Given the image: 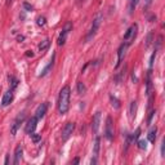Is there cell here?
Instances as JSON below:
<instances>
[{
	"label": "cell",
	"mask_w": 165,
	"mask_h": 165,
	"mask_svg": "<svg viewBox=\"0 0 165 165\" xmlns=\"http://www.w3.org/2000/svg\"><path fill=\"white\" fill-rule=\"evenodd\" d=\"M70 96H71L70 87L68 85H64L61 89L60 96H58V112L61 115H64L70 109Z\"/></svg>",
	"instance_id": "obj_1"
},
{
	"label": "cell",
	"mask_w": 165,
	"mask_h": 165,
	"mask_svg": "<svg viewBox=\"0 0 165 165\" xmlns=\"http://www.w3.org/2000/svg\"><path fill=\"white\" fill-rule=\"evenodd\" d=\"M137 30H138V26L137 25H132L130 27L126 30V32L124 34V43L126 45H130L134 41L135 36H137Z\"/></svg>",
	"instance_id": "obj_2"
},
{
	"label": "cell",
	"mask_w": 165,
	"mask_h": 165,
	"mask_svg": "<svg viewBox=\"0 0 165 165\" xmlns=\"http://www.w3.org/2000/svg\"><path fill=\"white\" fill-rule=\"evenodd\" d=\"M74 129H75V124L74 123H66V125H64L63 129H62V141L66 142L71 135H72Z\"/></svg>",
	"instance_id": "obj_3"
},
{
	"label": "cell",
	"mask_w": 165,
	"mask_h": 165,
	"mask_svg": "<svg viewBox=\"0 0 165 165\" xmlns=\"http://www.w3.org/2000/svg\"><path fill=\"white\" fill-rule=\"evenodd\" d=\"M105 134H106V138L109 141L113 139V124H112V119L110 116H107V119H106V130H105Z\"/></svg>",
	"instance_id": "obj_4"
},
{
	"label": "cell",
	"mask_w": 165,
	"mask_h": 165,
	"mask_svg": "<svg viewBox=\"0 0 165 165\" xmlns=\"http://www.w3.org/2000/svg\"><path fill=\"white\" fill-rule=\"evenodd\" d=\"M71 27H72V25L71 23H67L66 26H64V28L62 30L61 35H60V38H58V45H63L64 43H66V39H67V35L71 30Z\"/></svg>",
	"instance_id": "obj_5"
},
{
	"label": "cell",
	"mask_w": 165,
	"mask_h": 165,
	"mask_svg": "<svg viewBox=\"0 0 165 165\" xmlns=\"http://www.w3.org/2000/svg\"><path fill=\"white\" fill-rule=\"evenodd\" d=\"M36 124H38V119L36 118H31L30 120L27 121V124H26V128H25V130L27 134H32L35 132V129H36Z\"/></svg>",
	"instance_id": "obj_6"
},
{
	"label": "cell",
	"mask_w": 165,
	"mask_h": 165,
	"mask_svg": "<svg viewBox=\"0 0 165 165\" xmlns=\"http://www.w3.org/2000/svg\"><path fill=\"white\" fill-rule=\"evenodd\" d=\"M101 21H102V14H98V16L94 18V21H93V25H92V30H90V34L88 35V39H90L93 35H94L98 30L99 25H101Z\"/></svg>",
	"instance_id": "obj_7"
},
{
	"label": "cell",
	"mask_w": 165,
	"mask_h": 165,
	"mask_svg": "<svg viewBox=\"0 0 165 165\" xmlns=\"http://www.w3.org/2000/svg\"><path fill=\"white\" fill-rule=\"evenodd\" d=\"M47 109H48V105L47 103H41L38 106V109L36 111H35V118H36L38 120L39 119H43L45 116V113H47Z\"/></svg>",
	"instance_id": "obj_8"
},
{
	"label": "cell",
	"mask_w": 165,
	"mask_h": 165,
	"mask_svg": "<svg viewBox=\"0 0 165 165\" xmlns=\"http://www.w3.org/2000/svg\"><path fill=\"white\" fill-rule=\"evenodd\" d=\"M126 48H128V45L125 44V43H123V44L120 45V48H119V51H118V62H116V66H115L116 68L120 66V63L123 62V58H124V56H125Z\"/></svg>",
	"instance_id": "obj_9"
},
{
	"label": "cell",
	"mask_w": 165,
	"mask_h": 165,
	"mask_svg": "<svg viewBox=\"0 0 165 165\" xmlns=\"http://www.w3.org/2000/svg\"><path fill=\"white\" fill-rule=\"evenodd\" d=\"M99 124H101V112H97L93 118V121H92V130L97 133L98 129H99Z\"/></svg>",
	"instance_id": "obj_10"
},
{
	"label": "cell",
	"mask_w": 165,
	"mask_h": 165,
	"mask_svg": "<svg viewBox=\"0 0 165 165\" xmlns=\"http://www.w3.org/2000/svg\"><path fill=\"white\" fill-rule=\"evenodd\" d=\"M12 101H13V92H12V89H10V90H8V92L4 93L3 99H2V105H3L4 107H6V106L10 105Z\"/></svg>",
	"instance_id": "obj_11"
},
{
	"label": "cell",
	"mask_w": 165,
	"mask_h": 165,
	"mask_svg": "<svg viewBox=\"0 0 165 165\" xmlns=\"http://www.w3.org/2000/svg\"><path fill=\"white\" fill-rule=\"evenodd\" d=\"M22 154H23V150L18 145L16 147V151H14V161H13L14 165H18L21 163V160H22Z\"/></svg>",
	"instance_id": "obj_12"
},
{
	"label": "cell",
	"mask_w": 165,
	"mask_h": 165,
	"mask_svg": "<svg viewBox=\"0 0 165 165\" xmlns=\"http://www.w3.org/2000/svg\"><path fill=\"white\" fill-rule=\"evenodd\" d=\"M22 120H23V115H21V116H18L16 120H14V123L12 124L10 132H12L13 135H16V133H17V130H18V128H19V124L22 123Z\"/></svg>",
	"instance_id": "obj_13"
},
{
	"label": "cell",
	"mask_w": 165,
	"mask_h": 165,
	"mask_svg": "<svg viewBox=\"0 0 165 165\" xmlns=\"http://www.w3.org/2000/svg\"><path fill=\"white\" fill-rule=\"evenodd\" d=\"M99 147H101V138H99V137H96V141H94V147H93V156H94V157H97V156H98Z\"/></svg>",
	"instance_id": "obj_14"
},
{
	"label": "cell",
	"mask_w": 165,
	"mask_h": 165,
	"mask_svg": "<svg viewBox=\"0 0 165 165\" xmlns=\"http://www.w3.org/2000/svg\"><path fill=\"white\" fill-rule=\"evenodd\" d=\"M156 133H157V128L155 126V128H152L151 130L148 132V135H147V139L150 141V142H155V139H156Z\"/></svg>",
	"instance_id": "obj_15"
},
{
	"label": "cell",
	"mask_w": 165,
	"mask_h": 165,
	"mask_svg": "<svg viewBox=\"0 0 165 165\" xmlns=\"http://www.w3.org/2000/svg\"><path fill=\"white\" fill-rule=\"evenodd\" d=\"M49 44H51V41H49L48 39H45L44 41H41L40 44H39V51L40 52H45L47 49L49 48Z\"/></svg>",
	"instance_id": "obj_16"
},
{
	"label": "cell",
	"mask_w": 165,
	"mask_h": 165,
	"mask_svg": "<svg viewBox=\"0 0 165 165\" xmlns=\"http://www.w3.org/2000/svg\"><path fill=\"white\" fill-rule=\"evenodd\" d=\"M9 85H10V89H16L18 87V79H16L14 76H9Z\"/></svg>",
	"instance_id": "obj_17"
},
{
	"label": "cell",
	"mask_w": 165,
	"mask_h": 165,
	"mask_svg": "<svg viewBox=\"0 0 165 165\" xmlns=\"http://www.w3.org/2000/svg\"><path fill=\"white\" fill-rule=\"evenodd\" d=\"M53 61H54V54H53V58H52V61H51V63H49L48 64V66L44 68V70H43V72L40 74V76H45L48 72H49V70H51L52 67H53Z\"/></svg>",
	"instance_id": "obj_18"
},
{
	"label": "cell",
	"mask_w": 165,
	"mask_h": 165,
	"mask_svg": "<svg viewBox=\"0 0 165 165\" xmlns=\"http://www.w3.org/2000/svg\"><path fill=\"white\" fill-rule=\"evenodd\" d=\"M110 101H111L112 107H115V109H120V102H119V99H118L116 97L111 96V97H110Z\"/></svg>",
	"instance_id": "obj_19"
},
{
	"label": "cell",
	"mask_w": 165,
	"mask_h": 165,
	"mask_svg": "<svg viewBox=\"0 0 165 165\" xmlns=\"http://www.w3.org/2000/svg\"><path fill=\"white\" fill-rule=\"evenodd\" d=\"M87 92V88H85V85L83 83H77V93L79 94H84V93Z\"/></svg>",
	"instance_id": "obj_20"
},
{
	"label": "cell",
	"mask_w": 165,
	"mask_h": 165,
	"mask_svg": "<svg viewBox=\"0 0 165 165\" xmlns=\"http://www.w3.org/2000/svg\"><path fill=\"white\" fill-rule=\"evenodd\" d=\"M138 147L141 150H146L147 148V141L146 139H139L138 141Z\"/></svg>",
	"instance_id": "obj_21"
},
{
	"label": "cell",
	"mask_w": 165,
	"mask_h": 165,
	"mask_svg": "<svg viewBox=\"0 0 165 165\" xmlns=\"http://www.w3.org/2000/svg\"><path fill=\"white\" fill-rule=\"evenodd\" d=\"M135 107H137V102L135 101H133L132 103H130V118L133 119V116H134V112H135Z\"/></svg>",
	"instance_id": "obj_22"
},
{
	"label": "cell",
	"mask_w": 165,
	"mask_h": 165,
	"mask_svg": "<svg viewBox=\"0 0 165 165\" xmlns=\"http://www.w3.org/2000/svg\"><path fill=\"white\" fill-rule=\"evenodd\" d=\"M151 74L148 72V76H147V94H150V92H151Z\"/></svg>",
	"instance_id": "obj_23"
},
{
	"label": "cell",
	"mask_w": 165,
	"mask_h": 165,
	"mask_svg": "<svg viewBox=\"0 0 165 165\" xmlns=\"http://www.w3.org/2000/svg\"><path fill=\"white\" fill-rule=\"evenodd\" d=\"M31 137H32V141L35 142V143H38L40 139H41V137H40V134H35V133H32V134H30Z\"/></svg>",
	"instance_id": "obj_24"
},
{
	"label": "cell",
	"mask_w": 165,
	"mask_h": 165,
	"mask_svg": "<svg viewBox=\"0 0 165 165\" xmlns=\"http://www.w3.org/2000/svg\"><path fill=\"white\" fill-rule=\"evenodd\" d=\"M138 2H139V0H130V12L134 10V8H135V6H137V4H138Z\"/></svg>",
	"instance_id": "obj_25"
},
{
	"label": "cell",
	"mask_w": 165,
	"mask_h": 165,
	"mask_svg": "<svg viewBox=\"0 0 165 165\" xmlns=\"http://www.w3.org/2000/svg\"><path fill=\"white\" fill-rule=\"evenodd\" d=\"M38 25L39 26H45V18L44 17H39L38 18Z\"/></svg>",
	"instance_id": "obj_26"
},
{
	"label": "cell",
	"mask_w": 165,
	"mask_h": 165,
	"mask_svg": "<svg viewBox=\"0 0 165 165\" xmlns=\"http://www.w3.org/2000/svg\"><path fill=\"white\" fill-rule=\"evenodd\" d=\"M155 57H156V52H154L152 56H151V60H150V68H152V66H154V60H155Z\"/></svg>",
	"instance_id": "obj_27"
},
{
	"label": "cell",
	"mask_w": 165,
	"mask_h": 165,
	"mask_svg": "<svg viewBox=\"0 0 165 165\" xmlns=\"http://www.w3.org/2000/svg\"><path fill=\"white\" fill-rule=\"evenodd\" d=\"M23 6H25V8H26L27 10H31V9H32V6H31L30 4H28V3H23Z\"/></svg>",
	"instance_id": "obj_28"
},
{
	"label": "cell",
	"mask_w": 165,
	"mask_h": 165,
	"mask_svg": "<svg viewBox=\"0 0 165 165\" xmlns=\"http://www.w3.org/2000/svg\"><path fill=\"white\" fill-rule=\"evenodd\" d=\"M164 146H165V141L161 142V156H163V157L165 156V155H164Z\"/></svg>",
	"instance_id": "obj_29"
},
{
	"label": "cell",
	"mask_w": 165,
	"mask_h": 165,
	"mask_svg": "<svg viewBox=\"0 0 165 165\" xmlns=\"http://www.w3.org/2000/svg\"><path fill=\"white\" fill-rule=\"evenodd\" d=\"M154 113H155V111H151V113H150V118H148V123H151V120H152V116H154Z\"/></svg>",
	"instance_id": "obj_30"
},
{
	"label": "cell",
	"mask_w": 165,
	"mask_h": 165,
	"mask_svg": "<svg viewBox=\"0 0 165 165\" xmlns=\"http://www.w3.org/2000/svg\"><path fill=\"white\" fill-rule=\"evenodd\" d=\"M26 56H27V57H34V53H32L31 51H27V53H26Z\"/></svg>",
	"instance_id": "obj_31"
},
{
	"label": "cell",
	"mask_w": 165,
	"mask_h": 165,
	"mask_svg": "<svg viewBox=\"0 0 165 165\" xmlns=\"http://www.w3.org/2000/svg\"><path fill=\"white\" fill-rule=\"evenodd\" d=\"M152 3V0H146V5H150Z\"/></svg>",
	"instance_id": "obj_32"
}]
</instances>
